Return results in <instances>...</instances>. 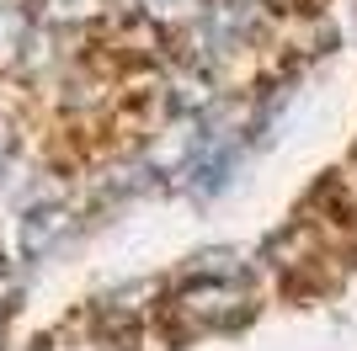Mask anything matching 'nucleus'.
I'll return each instance as SVG.
<instances>
[{"mask_svg":"<svg viewBox=\"0 0 357 351\" xmlns=\"http://www.w3.org/2000/svg\"><path fill=\"white\" fill-rule=\"evenodd\" d=\"M251 309H245V292L235 277H197L187 292L171 298V320H176V336H208V330H235Z\"/></svg>","mask_w":357,"mask_h":351,"instance_id":"1","label":"nucleus"},{"mask_svg":"<svg viewBox=\"0 0 357 351\" xmlns=\"http://www.w3.org/2000/svg\"><path fill=\"white\" fill-rule=\"evenodd\" d=\"M203 149H208V123L203 117H176L165 133H155V144L144 149L139 171L144 176H187Z\"/></svg>","mask_w":357,"mask_h":351,"instance_id":"2","label":"nucleus"},{"mask_svg":"<svg viewBox=\"0 0 357 351\" xmlns=\"http://www.w3.org/2000/svg\"><path fill=\"white\" fill-rule=\"evenodd\" d=\"M70 229H75L70 203H32L27 213H22V224H16V250H22V261L54 256V250L70 240Z\"/></svg>","mask_w":357,"mask_h":351,"instance_id":"3","label":"nucleus"},{"mask_svg":"<svg viewBox=\"0 0 357 351\" xmlns=\"http://www.w3.org/2000/svg\"><path fill=\"white\" fill-rule=\"evenodd\" d=\"M208 0H139V16L155 27H197Z\"/></svg>","mask_w":357,"mask_h":351,"instance_id":"4","label":"nucleus"},{"mask_svg":"<svg viewBox=\"0 0 357 351\" xmlns=\"http://www.w3.org/2000/svg\"><path fill=\"white\" fill-rule=\"evenodd\" d=\"M22 54H27V11L0 6V70H11Z\"/></svg>","mask_w":357,"mask_h":351,"instance_id":"5","label":"nucleus"},{"mask_svg":"<svg viewBox=\"0 0 357 351\" xmlns=\"http://www.w3.org/2000/svg\"><path fill=\"white\" fill-rule=\"evenodd\" d=\"M43 16L59 22V27H80V22L102 16V0H43Z\"/></svg>","mask_w":357,"mask_h":351,"instance_id":"6","label":"nucleus"},{"mask_svg":"<svg viewBox=\"0 0 357 351\" xmlns=\"http://www.w3.org/2000/svg\"><path fill=\"white\" fill-rule=\"evenodd\" d=\"M11 155H16V123H11V117H0V171H6Z\"/></svg>","mask_w":357,"mask_h":351,"instance_id":"7","label":"nucleus"},{"mask_svg":"<svg viewBox=\"0 0 357 351\" xmlns=\"http://www.w3.org/2000/svg\"><path fill=\"white\" fill-rule=\"evenodd\" d=\"M16 292H22V288H16V277H11V272H0V320L16 309Z\"/></svg>","mask_w":357,"mask_h":351,"instance_id":"8","label":"nucleus"}]
</instances>
